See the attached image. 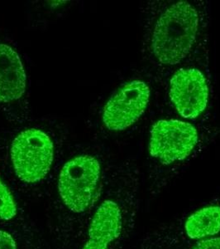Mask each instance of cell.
<instances>
[{"label": "cell", "instance_id": "obj_6", "mask_svg": "<svg viewBox=\"0 0 220 249\" xmlns=\"http://www.w3.org/2000/svg\"><path fill=\"white\" fill-rule=\"evenodd\" d=\"M151 98L152 88L145 80L135 78L125 82L104 106L102 123L113 132L129 129L147 111Z\"/></svg>", "mask_w": 220, "mask_h": 249}, {"label": "cell", "instance_id": "obj_13", "mask_svg": "<svg viewBox=\"0 0 220 249\" xmlns=\"http://www.w3.org/2000/svg\"><path fill=\"white\" fill-rule=\"evenodd\" d=\"M214 136H220V127L215 128V130H214Z\"/></svg>", "mask_w": 220, "mask_h": 249}, {"label": "cell", "instance_id": "obj_8", "mask_svg": "<svg viewBox=\"0 0 220 249\" xmlns=\"http://www.w3.org/2000/svg\"><path fill=\"white\" fill-rule=\"evenodd\" d=\"M26 87L27 77L19 55L10 46L0 43V102L20 99Z\"/></svg>", "mask_w": 220, "mask_h": 249}, {"label": "cell", "instance_id": "obj_1", "mask_svg": "<svg viewBox=\"0 0 220 249\" xmlns=\"http://www.w3.org/2000/svg\"><path fill=\"white\" fill-rule=\"evenodd\" d=\"M205 33L202 1H153L145 18L144 51L153 65L173 73L194 57Z\"/></svg>", "mask_w": 220, "mask_h": 249}, {"label": "cell", "instance_id": "obj_5", "mask_svg": "<svg viewBox=\"0 0 220 249\" xmlns=\"http://www.w3.org/2000/svg\"><path fill=\"white\" fill-rule=\"evenodd\" d=\"M168 97L181 119H200L209 107L210 85L203 68L184 64L173 71L168 82Z\"/></svg>", "mask_w": 220, "mask_h": 249}, {"label": "cell", "instance_id": "obj_3", "mask_svg": "<svg viewBox=\"0 0 220 249\" xmlns=\"http://www.w3.org/2000/svg\"><path fill=\"white\" fill-rule=\"evenodd\" d=\"M102 166L92 156L68 160L60 172L58 192L63 204L75 213L87 211L100 196Z\"/></svg>", "mask_w": 220, "mask_h": 249}, {"label": "cell", "instance_id": "obj_12", "mask_svg": "<svg viewBox=\"0 0 220 249\" xmlns=\"http://www.w3.org/2000/svg\"><path fill=\"white\" fill-rule=\"evenodd\" d=\"M191 249H220V237H213L196 242Z\"/></svg>", "mask_w": 220, "mask_h": 249}, {"label": "cell", "instance_id": "obj_11", "mask_svg": "<svg viewBox=\"0 0 220 249\" xmlns=\"http://www.w3.org/2000/svg\"><path fill=\"white\" fill-rule=\"evenodd\" d=\"M0 249H17L14 236L5 230H0Z\"/></svg>", "mask_w": 220, "mask_h": 249}, {"label": "cell", "instance_id": "obj_10", "mask_svg": "<svg viewBox=\"0 0 220 249\" xmlns=\"http://www.w3.org/2000/svg\"><path fill=\"white\" fill-rule=\"evenodd\" d=\"M17 214V206L14 196L0 178V219L10 221Z\"/></svg>", "mask_w": 220, "mask_h": 249}, {"label": "cell", "instance_id": "obj_4", "mask_svg": "<svg viewBox=\"0 0 220 249\" xmlns=\"http://www.w3.org/2000/svg\"><path fill=\"white\" fill-rule=\"evenodd\" d=\"M10 157L17 178L37 184L46 178L53 164V142L39 129L23 130L12 142Z\"/></svg>", "mask_w": 220, "mask_h": 249}, {"label": "cell", "instance_id": "obj_9", "mask_svg": "<svg viewBox=\"0 0 220 249\" xmlns=\"http://www.w3.org/2000/svg\"><path fill=\"white\" fill-rule=\"evenodd\" d=\"M184 234L199 242L220 232V204H210L190 213L183 224Z\"/></svg>", "mask_w": 220, "mask_h": 249}, {"label": "cell", "instance_id": "obj_7", "mask_svg": "<svg viewBox=\"0 0 220 249\" xmlns=\"http://www.w3.org/2000/svg\"><path fill=\"white\" fill-rule=\"evenodd\" d=\"M124 230V216L120 204L105 199L97 208L88 229L89 239L103 249L119 240Z\"/></svg>", "mask_w": 220, "mask_h": 249}, {"label": "cell", "instance_id": "obj_2", "mask_svg": "<svg viewBox=\"0 0 220 249\" xmlns=\"http://www.w3.org/2000/svg\"><path fill=\"white\" fill-rule=\"evenodd\" d=\"M201 134L191 122L178 118H161L150 128L148 155L162 167L173 168L194 154Z\"/></svg>", "mask_w": 220, "mask_h": 249}]
</instances>
